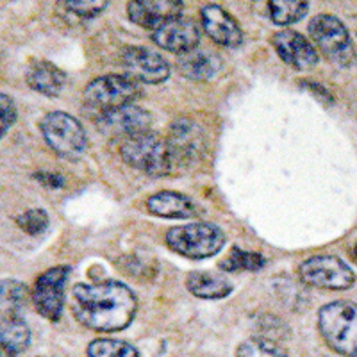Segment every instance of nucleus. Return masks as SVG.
<instances>
[{
	"label": "nucleus",
	"instance_id": "nucleus-1",
	"mask_svg": "<svg viewBox=\"0 0 357 357\" xmlns=\"http://www.w3.org/2000/svg\"><path fill=\"white\" fill-rule=\"evenodd\" d=\"M138 311V298L120 280H102L77 284L72 289V312L86 329L116 333L132 324Z\"/></svg>",
	"mask_w": 357,
	"mask_h": 357
},
{
	"label": "nucleus",
	"instance_id": "nucleus-2",
	"mask_svg": "<svg viewBox=\"0 0 357 357\" xmlns=\"http://www.w3.org/2000/svg\"><path fill=\"white\" fill-rule=\"evenodd\" d=\"M318 331L331 350L357 357V304L336 301L318 311Z\"/></svg>",
	"mask_w": 357,
	"mask_h": 357
},
{
	"label": "nucleus",
	"instance_id": "nucleus-3",
	"mask_svg": "<svg viewBox=\"0 0 357 357\" xmlns=\"http://www.w3.org/2000/svg\"><path fill=\"white\" fill-rule=\"evenodd\" d=\"M120 155L130 168H136L151 177L168 175L174 167L168 143L151 130L123 139Z\"/></svg>",
	"mask_w": 357,
	"mask_h": 357
},
{
	"label": "nucleus",
	"instance_id": "nucleus-4",
	"mask_svg": "<svg viewBox=\"0 0 357 357\" xmlns=\"http://www.w3.org/2000/svg\"><path fill=\"white\" fill-rule=\"evenodd\" d=\"M309 36L327 61L340 68H349L356 63L352 38L340 18L334 15H317L309 22Z\"/></svg>",
	"mask_w": 357,
	"mask_h": 357
},
{
	"label": "nucleus",
	"instance_id": "nucleus-5",
	"mask_svg": "<svg viewBox=\"0 0 357 357\" xmlns=\"http://www.w3.org/2000/svg\"><path fill=\"white\" fill-rule=\"evenodd\" d=\"M167 245L188 259H207L222 250L225 234L215 223H188L167 232Z\"/></svg>",
	"mask_w": 357,
	"mask_h": 357
},
{
	"label": "nucleus",
	"instance_id": "nucleus-6",
	"mask_svg": "<svg viewBox=\"0 0 357 357\" xmlns=\"http://www.w3.org/2000/svg\"><path fill=\"white\" fill-rule=\"evenodd\" d=\"M41 134L47 145L65 159H77L88 145V136L77 118L65 111H52L40 122Z\"/></svg>",
	"mask_w": 357,
	"mask_h": 357
},
{
	"label": "nucleus",
	"instance_id": "nucleus-7",
	"mask_svg": "<svg viewBox=\"0 0 357 357\" xmlns=\"http://www.w3.org/2000/svg\"><path fill=\"white\" fill-rule=\"evenodd\" d=\"M304 284L321 289H349L356 282L352 268L336 256H312L298 266Z\"/></svg>",
	"mask_w": 357,
	"mask_h": 357
},
{
	"label": "nucleus",
	"instance_id": "nucleus-8",
	"mask_svg": "<svg viewBox=\"0 0 357 357\" xmlns=\"http://www.w3.org/2000/svg\"><path fill=\"white\" fill-rule=\"evenodd\" d=\"M138 95V82L127 75H116V73L93 79L84 89L86 104L102 111L132 104Z\"/></svg>",
	"mask_w": 357,
	"mask_h": 357
},
{
	"label": "nucleus",
	"instance_id": "nucleus-9",
	"mask_svg": "<svg viewBox=\"0 0 357 357\" xmlns=\"http://www.w3.org/2000/svg\"><path fill=\"white\" fill-rule=\"evenodd\" d=\"M70 266H54L41 273L34 282L33 304L45 320L57 321L65 307V286Z\"/></svg>",
	"mask_w": 357,
	"mask_h": 357
},
{
	"label": "nucleus",
	"instance_id": "nucleus-10",
	"mask_svg": "<svg viewBox=\"0 0 357 357\" xmlns=\"http://www.w3.org/2000/svg\"><path fill=\"white\" fill-rule=\"evenodd\" d=\"M98 132L107 138H132L136 134L149 132L152 126L151 113L136 104L102 111L95 120Z\"/></svg>",
	"mask_w": 357,
	"mask_h": 357
},
{
	"label": "nucleus",
	"instance_id": "nucleus-11",
	"mask_svg": "<svg viewBox=\"0 0 357 357\" xmlns=\"http://www.w3.org/2000/svg\"><path fill=\"white\" fill-rule=\"evenodd\" d=\"M120 65L129 79L143 84H161L170 77V65L161 54L145 47H126Z\"/></svg>",
	"mask_w": 357,
	"mask_h": 357
},
{
	"label": "nucleus",
	"instance_id": "nucleus-12",
	"mask_svg": "<svg viewBox=\"0 0 357 357\" xmlns=\"http://www.w3.org/2000/svg\"><path fill=\"white\" fill-rule=\"evenodd\" d=\"M151 38L159 49L183 56L197 49L200 43V31L193 20L178 17L151 31Z\"/></svg>",
	"mask_w": 357,
	"mask_h": 357
},
{
	"label": "nucleus",
	"instance_id": "nucleus-13",
	"mask_svg": "<svg viewBox=\"0 0 357 357\" xmlns=\"http://www.w3.org/2000/svg\"><path fill=\"white\" fill-rule=\"evenodd\" d=\"M167 143L170 149L172 162L190 165L204 151L206 138H204V130L193 120L181 118V120H175L174 126L170 127V136Z\"/></svg>",
	"mask_w": 357,
	"mask_h": 357
},
{
	"label": "nucleus",
	"instance_id": "nucleus-14",
	"mask_svg": "<svg viewBox=\"0 0 357 357\" xmlns=\"http://www.w3.org/2000/svg\"><path fill=\"white\" fill-rule=\"evenodd\" d=\"M272 45L275 52L286 65L296 70H307L318 63V52L301 33L284 29L272 36Z\"/></svg>",
	"mask_w": 357,
	"mask_h": 357
},
{
	"label": "nucleus",
	"instance_id": "nucleus-15",
	"mask_svg": "<svg viewBox=\"0 0 357 357\" xmlns=\"http://www.w3.org/2000/svg\"><path fill=\"white\" fill-rule=\"evenodd\" d=\"M200 20L207 36L225 49H236L243 43V31L240 24L220 6H204L200 9Z\"/></svg>",
	"mask_w": 357,
	"mask_h": 357
},
{
	"label": "nucleus",
	"instance_id": "nucleus-16",
	"mask_svg": "<svg viewBox=\"0 0 357 357\" xmlns=\"http://www.w3.org/2000/svg\"><path fill=\"white\" fill-rule=\"evenodd\" d=\"M183 2L177 0H136L127 4V15L132 24L145 29H158L181 17Z\"/></svg>",
	"mask_w": 357,
	"mask_h": 357
},
{
	"label": "nucleus",
	"instance_id": "nucleus-17",
	"mask_svg": "<svg viewBox=\"0 0 357 357\" xmlns=\"http://www.w3.org/2000/svg\"><path fill=\"white\" fill-rule=\"evenodd\" d=\"M146 209L159 218H193L197 206L190 197L178 191H158L146 200Z\"/></svg>",
	"mask_w": 357,
	"mask_h": 357
},
{
	"label": "nucleus",
	"instance_id": "nucleus-18",
	"mask_svg": "<svg viewBox=\"0 0 357 357\" xmlns=\"http://www.w3.org/2000/svg\"><path fill=\"white\" fill-rule=\"evenodd\" d=\"M186 288L197 298L218 301V298H225L227 295H231L232 282L222 273L197 270V272L188 273Z\"/></svg>",
	"mask_w": 357,
	"mask_h": 357
},
{
	"label": "nucleus",
	"instance_id": "nucleus-19",
	"mask_svg": "<svg viewBox=\"0 0 357 357\" xmlns=\"http://www.w3.org/2000/svg\"><path fill=\"white\" fill-rule=\"evenodd\" d=\"M25 81L34 91L47 97H57L65 88L66 77L61 70L49 61H33L27 68Z\"/></svg>",
	"mask_w": 357,
	"mask_h": 357
},
{
	"label": "nucleus",
	"instance_id": "nucleus-20",
	"mask_svg": "<svg viewBox=\"0 0 357 357\" xmlns=\"http://www.w3.org/2000/svg\"><path fill=\"white\" fill-rule=\"evenodd\" d=\"M177 68L184 77L191 79V81H207L220 72L222 63L215 54L193 50V52L178 56Z\"/></svg>",
	"mask_w": 357,
	"mask_h": 357
},
{
	"label": "nucleus",
	"instance_id": "nucleus-21",
	"mask_svg": "<svg viewBox=\"0 0 357 357\" xmlns=\"http://www.w3.org/2000/svg\"><path fill=\"white\" fill-rule=\"evenodd\" d=\"M0 341H2V350L13 354V356H20L29 349L31 331L20 317L2 318Z\"/></svg>",
	"mask_w": 357,
	"mask_h": 357
},
{
	"label": "nucleus",
	"instance_id": "nucleus-22",
	"mask_svg": "<svg viewBox=\"0 0 357 357\" xmlns=\"http://www.w3.org/2000/svg\"><path fill=\"white\" fill-rule=\"evenodd\" d=\"M266 264L264 257L257 252H245L241 248H232L225 259L220 263L223 272H257Z\"/></svg>",
	"mask_w": 357,
	"mask_h": 357
},
{
	"label": "nucleus",
	"instance_id": "nucleus-23",
	"mask_svg": "<svg viewBox=\"0 0 357 357\" xmlns=\"http://www.w3.org/2000/svg\"><path fill=\"white\" fill-rule=\"evenodd\" d=\"M270 9V18L277 25H291L307 15V2H291V0H275L268 4Z\"/></svg>",
	"mask_w": 357,
	"mask_h": 357
},
{
	"label": "nucleus",
	"instance_id": "nucleus-24",
	"mask_svg": "<svg viewBox=\"0 0 357 357\" xmlns=\"http://www.w3.org/2000/svg\"><path fill=\"white\" fill-rule=\"evenodd\" d=\"M236 357H289L279 343L268 337H250L236 349Z\"/></svg>",
	"mask_w": 357,
	"mask_h": 357
},
{
	"label": "nucleus",
	"instance_id": "nucleus-25",
	"mask_svg": "<svg viewBox=\"0 0 357 357\" xmlns=\"http://www.w3.org/2000/svg\"><path fill=\"white\" fill-rule=\"evenodd\" d=\"M86 352L88 357H139L136 347L118 340H93Z\"/></svg>",
	"mask_w": 357,
	"mask_h": 357
},
{
	"label": "nucleus",
	"instance_id": "nucleus-26",
	"mask_svg": "<svg viewBox=\"0 0 357 357\" xmlns=\"http://www.w3.org/2000/svg\"><path fill=\"white\" fill-rule=\"evenodd\" d=\"M25 302V286L18 280H2V318L18 317Z\"/></svg>",
	"mask_w": 357,
	"mask_h": 357
},
{
	"label": "nucleus",
	"instance_id": "nucleus-27",
	"mask_svg": "<svg viewBox=\"0 0 357 357\" xmlns=\"http://www.w3.org/2000/svg\"><path fill=\"white\" fill-rule=\"evenodd\" d=\"M17 223L27 234L36 236L49 227V215L43 209H31V211H25L24 215L18 216Z\"/></svg>",
	"mask_w": 357,
	"mask_h": 357
},
{
	"label": "nucleus",
	"instance_id": "nucleus-28",
	"mask_svg": "<svg viewBox=\"0 0 357 357\" xmlns=\"http://www.w3.org/2000/svg\"><path fill=\"white\" fill-rule=\"evenodd\" d=\"M65 9L72 11L73 15L82 18H93L98 17L104 9H107V2H66Z\"/></svg>",
	"mask_w": 357,
	"mask_h": 357
},
{
	"label": "nucleus",
	"instance_id": "nucleus-29",
	"mask_svg": "<svg viewBox=\"0 0 357 357\" xmlns=\"http://www.w3.org/2000/svg\"><path fill=\"white\" fill-rule=\"evenodd\" d=\"M0 109H2V136H6L11 126L17 120V107L13 104L11 97H8L6 93H2L0 97Z\"/></svg>",
	"mask_w": 357,
	"mask_h": 357
},
{
	"label": "nucleus",
	"instance_id": "nucleus-30",
	"mask_svg": "<svg viewBox=\"0 0 357 357\" xmlns=\"http://www.w3.org/2000/svg\"><path fill=\"white\" fill-rule=\"evenodd\" d=\"M34 178H38L43 186L47 188H61L63 183H65V178L61 175L57 174H49V172H41V174L34 175Z\"/></svg>",
	"mask_w": 357,
	"mask_h": 357
},
{
	"label": "nucleus",
	"instance_id": "nucleus-31",
	"mask_svg": "<svg viewBox=\"0 0 357 357\" xmlns=\"http://www.w3.org/2000/svg\"><path fill=\"white\" fill-rule=\"evenodd\" d=\"M2 357H17V356H13V354L6 352V350H2Z\"/></svg>",
	"mask_w": 357,
	"mask_h": 357
},
{
	"label": "nucleus",
	"instance_id": "nucleus-32",
	"mask_svg": "<svg viewBox=\"0 0 357 357\" xmlns=\"http://www.w3.org/2000/svg\"><path fill=\"white\" fill-rule=\"evenodd\" d=\"M354 252H356V257H357V243H356V248H354Z\"/></svg>",
	"mask_w": 357,
	"mask_h": 357
}]
</instances>
